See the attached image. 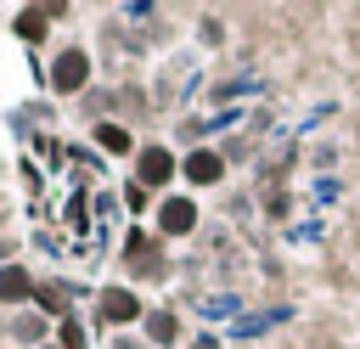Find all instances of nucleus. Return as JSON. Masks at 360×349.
Returning <instances> with one entry per match:
<instances>
[{
	"instance_id": "obj_1",
	"label": "nucleus",
	"mask_w": 360,
	"mask_h": 349,
	"mask_svg": "<svg viewBox=\"0 0 360 349\" xmlns=\"http://www.w3.org/2000/svg\"><path fill=\"white\" fill-rule=\"evenodd\" d=\"M90 79H96V56H90V45H56L51 51V62H45V73H39V84L56 96V101H79L84 90H90Z\"/></svg>"
},
{
	"instance_id": "obj_2",
	"label": "nucleus",
	"mask_w": 360,
	"mask_h": 349,
	"mask_svg": "<svg viewBox=\"0 0 360 349\" xmlns=\"http://www.w3.org/2000/svg\"><path fill=\"white\" fill-rule=\"evenodd\" d=\"M96 321L107 326V332H141V321H146V298H141V287L135 281H107V287H96Z\"/></svg>"
},
{
	"instance_id": "obj_3",
	"label": "nucleus",
	"mask_w": 360,
	"mask_h": 349,
	"mask_svg": "<svg viewBox=\"0 0 360 349\" xmlns=\"http://www.w3.org/2000/svg\"><path fill=\"white\" fill-rule=\"evenodd\" d=\"M129 180H141L152 197H169L180 180V152L169 141H141V152L129 158Z\"/></svg>"
},
{
	"instance_id": "obj_4",
	"label": "nucleus",
	"mask_w": 360,
	"mask_h": 349,
	"mask_svg": "<svg viewBox=\"0 0 360 349\" xmlns=\"http://www.w3.org/2000/svg\"><path fill=\"white\" fill-rule=\"evenodd\" d=\"M197 225H202V208H197V191H169V197H158V214H152V231H158L163 242H186V236H197Z\"/></svg>"
},
{
	"instance_id": "obj_5",
	"label": "nucleus",
	"mask_w": 360,
	"mask_h": 349,
	"mask_svg": "<svg viewBox=\"0 0 360 349\" xmlns=\"http://www.w3.org/2000/svg\"><path fill=\"white\" fill-rule=\"evenodd\" d=\"M225 174H231V163H225V152L219 146H186L180 152V180L191 186V191H214V186H225Z\"/></svg>"
},
{
	"instance_id": "obj_6",
	"label": "nucleus",
	"mask_w": 360,
	"mask_h": 349,
	"mask_svg": "<svg viewBox=\"0 0 360 349\" xmlns=\"http://www.w3.org/2000/svg\"><path fill=\"white\" fill-rule=\"evenodd\" d=\"M34 293H39V270L34 265H0V315H17V310H34Z\"/></svg>"
},
{
	"instance_id": "obj_7",
	"label": "nucleus",
	"mask_w": 360,
	"mask_h": 349,
	"mask_svg": "<svg viewBox=\"0 0 360 349\" xmlns=\"http://www.w3.org/2000/svg\"><path fill=\"white\" fill-rule=\"evenodd\" d=\"M51 338H56V321H45L39 310L6 315V349H45Z\"/></svg>"
},
{
	"instance_id": "obj_8",
	"label": "nucleus",
	"mask_w": 360,
	"mask_h": 349,
	"mask_svg": "<svg viewBox=\"0 0 360 349\" xmlns=\"http://www.w3.org/2000/svg\"><path fill=\"white\" fill-rule=\"evenodd\" d=\"M90 146L107 152V158H135V152H141V141H135V129H129L124 118H96V124H90Z\"/></svg>"
},
{
	"instance_id": "obj_9",
	"label": "nucleus",
	"mask_w": 360,
	"mask_h": 349,
	"mask_svg": "<svg viewBox=\"0 0 360 349\" xmlns=\"http://www.w3.org/2000/svg\"><path fill=\"white\" fill-rule=\"evenodd\" d=\"M141 338H146V349H174V343L186 338V321H180V310H174V304H158V310H146V321H141Z\"/></svg>"
},
{
	"instance_id": "obj_10",
	"label": "nucleus",
	"mask_w": 360,
	"mask_h": 349,
	"mask_svg": "<svg viewBox=\"0 0 360 349\" xmlns=\"http://www.w3.org/2000/svg\"><path fill=\"white\" fill-rule=\"evenodd\" d=\"M51 28H56L51 6H17V11H11V34H17L28 51H39V45L51 39Z\"/></svg>"
},
{
	"instance_id": "obj_11",
	"label": "nucleus",
	"mask_w": 360,
	"mask_h": 349,
	"mask_svg": "<svg viewBox=\"0 0 360 349\" xmlns=\"http://www.w3.org/2000/svg\"><path fill=\"white\" fill-rule=\"evenodd\" d=\"M118 259H124V265H129V276H135L141 265L163 259V236H158V231H146V225H129V231H124V242H118Z\"/></svg>"
},
{
	"instance_id": "obj_12",
	"label": "nucleus",
	"mask_w": 360,
	"mask_h": 349,
	"mask_svg": "<svg viewBox=\"0 0 360 349\" xmlns=\"http://www.w3.org/2000/svg\"><path fill=\"white\" fill-rule=\"evenodd\" d=\"M34 310H39L45 321H68V315H79V310H73V287H68L62 276H39V293H34Z\"/></svg>"
},
{
	"instance_id": "obj_13",
	"label": "nucleus",
	"mask_w": 360,
	"mask_h": 349,
	"mask_svg": "<svg viewBox=\"0 0 360 349\" xmlns=\"http://www.w3.org/2000/svg\"><path fill=\"white\" fill-rule=\"evenodd\" d=\"M118 197H124V214H135V220H152V214H158V197H152L141 180H124Z\"/></svg>"
},
{
	"instance_id": "obj_14",
	"label": "nucleus",
	"mask_w": 360,
	"mask_h": 349,
	"mask_svg": "<svg viewBox=\"0 0 360 349\" xmlns=\"http://www.w3.org/2000/svg\"><path fill=\"white\" fill-rule=\"evenodd\" d=\"M56 349H90V332H84V321L79 315H68V321H56V338H51Z\"/></svg>"
},
{
	"instance_id": "obj_15",
	"label": "nucleus",
	"mask_w": 360,
	"mask_h": 349,
	"mask_svg": "<svg viewBox=\"0 0 360 349\" xmlns=\"http://www.w3.org/2000/svg\"><path fill=\"white\" fill-rule=\"evenodd\" d=\"M107 349H146V338H141V332H112Z\"/></svg>"
},
{
	"instance_id": "obj_16",
	"label": "nucleus",
	"mask_w": 360,
	"mask_h": 349,
	"mask_svg": "<svg viewBox=\"0 0 360 349\" xmlns=\"http://www.w3.org/2000/svg\"><path fill=\"white\" fill-rule=\"evenodd\" d=\"M34 152H39V158H51V169H56V158H62V146H56L51 135H34Z\"/></svg>"
},
{
	"instance_id": "obj_17",
	"label": "nucleus",
	"mask_w": 360,
	"mask_h": 349,
	"mask_svg": "<svg viewBox=\"0 0 360 349\" xmlns=\"http://www.w3.org/2000/svg\"><path fill=\"white\" fill-rule=\"evenodd\" d=\"M22 259V242L17 236H0V265H17Z\"/></svg>"
},
{
	"instance_id": "obj_18",
	"label": "nucleus",
	"mask_w": 360,
	"mask_h": 349,
	"mask_svg": "<svg viewBox=\"0 0 360 349\" xmlns=\"http://www.w3.org/2000/svg\"><path fill=\"white\" fill-rule=\"evenodd\" d=\"M225 39V28H219V17H202V45H219Z\"/></svg>"
},
{
	"instance_id": "obj_19",
	"label": "nucleus",
	"mask_w": 360,
	"mask_h": 349,
	"mask_svg": "<svg viewBox=\"0 0 360 349\" xmlns=\"http://www.w3.org/2000/svg\"><path fill=\"white\" fill-rule=\"evenodd\" d=\"M191 349H219V332H197V338H191Z\"/></svg>"
}]
</instances>
